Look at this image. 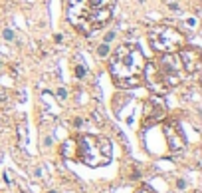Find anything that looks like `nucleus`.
I'll return each mask as SVG.
<instances>
[{
	"mask_svg": "<svg viewBox=\"0 0 202 193\" xmlns=\"http://www.w3.org/2000/svg\"><path fill=\"white\" fill-rule=\"evenodd\" d=\"M115 32H107V34H105V38H103V42H105V44H111V42L113 40H115Z\"/></svg>",
	"mask_w": 202,
	"mask_h": 193,
	"instance_id": "nucleus-12",
	"label": "nucleus"
},
{
	"mask_svg": "<svg viewBox=\"0 0 202 193\" xmlns=\"http://www.w3.org/2000/svg\"><path fill=\"white\" fill-rule=\"evenodd\" d=\"M168 8L171 10H178V4L176 2H168Z\"/></svg>",
	"mask_w": 202,
	"mask_h": 193,
	"instance_id": "nucleus-20",
	"label": "nucleus"
},
{
	"mask_svg": "<svg viewBox=\"0 0 202 193\" xmlns=\"http://www.w3.org/2000/svg\"><path fill=\"white\" fill-rule=\"evenodd\" d=\"M115 0H69L68 18L83 34L105 26L111 20Z\"/></svg>",
	"mask_w": 202,
	"mask_h": 193,
	"instance_id": "nucleus-2",
	"label": "nucleus"
},
{
	"mask_svg": "<svg viewBox=\"0 0 202 193\" xmlns=\"http://www.w3.org/2000/svg\"><path fill=\"white\" fill-rule=\"evenodd\" d=\"M165 136H167L168 149H171L172 153L182 151V149H184V137H182L181 130L176 127V124H168V126H165Z\"/></svg>",
	"mask_w": 202,
	"mask_h": 193,
	"instance_id": "nucleus-8",
	"label": "nucleus"
},
{
	"mask_svg": "<svg viewBox=\"0 0 202 193\" xmlns=\"http://www.w3.org/2000/svg\"><path fill=\"white\" fill-rule=\"evenodd\" d=\"M145 54L137 44H121L113 52L109 74L117 88H137L145 82Z\"/></svg>",
	"mask_w": 202,
	"mask_h": 193,
	"instance_id": "nucleus-1",
	"label": "nucleus"
},
{
	"mask_svg": "<svg viewBox=\"0 0 202 193\" xmlns=\"http://www.w3.org/2000/svg\"><path fill=\"white\" fill-rule=\"evenodd\" d=\"M73 74H75V78H78V80L85 78V66H83V64H78V66L73 68Z\"/></svg>",
	"mask_w": 202,
	"mask_h": 193,
	"instance_id": "nucleus-10",
	"label": "nucleus"
},
{
	"mask_svg": "<svg viewBox=\"0 0 202 193\" xmlns=\"http://www.w3.org/2000/svg\"><path fill=\"white\" fill-rule=\"evenodd\" d=\"M50 146H52V137L50 136H46V137L42 136V147H50Z\"/></svg>",
	"mask_w": 202,
	"mask_h": 193,
	"instance_id": "nucleus-13",
	"label": "nucleus"
},
{
	"mask_svg": "<svg viewBox=\"0 0 202 193\" xmlns=\"http://www.w3.org/2000/svg\"><path fill=\"white\" fill-rule=\"evenodd\" d=\"M56 96H58L59 100H65V96H68V92H65V88H59L58 92H56Z\"/></svg>",
	"mask_w": 202,
	"mask_h": 193,
	"instance_id": "nucleus-14",
	"label": "nucleus"
},
{
	"mask_svg": "<svg viewBox=\"0 0 202 193\" xmlns=\"http://www.w3.org/2000/svg\"><path fill=\"white\" fill-rule=\"evenodd\" d=\"M151 66H155L153 72L147 70L145 66V82H149V88L157 94H165L172 86L181 84L184 78V70L181 62L172 54H161V60H157Z\"/></svg>",
	"mask_w": 202,
	"mask_h": 193,
	"instance_id": "nucleus-3",
	"label": "nucleus"
},
{
	"mask_svg": "<svg viewBox=\"0 0 202 193\" xmlns=\"http://www.w3.org/2000/svg\"><path fill=\"white\" fill-rule=\"evenodd\" d=\"M167 116V106L162 98L159 96H153L145 101V110H143V126H151V124H157V121H161L162 117Z\"/></svg>",
	"mask_w": 202,
	"mask_h": 193,
	"instance_id": "nucleus-6",
	"label": "nucleus"
},
{
	"mask_svg": "<svg viewBox=\"0 0 202 193\" xmlns=\"http://www.w3.org/2000/svg\"><path fill=\"white\" fill-rule=\"evenodd\" d=\"M48 193H58V191H54V189H52V191H48Z\"/></svg>",
	"mask_w": 202,
	"mask_h": 193,
	"instance_id": "nucleus-21",
	"label": "nucleus"
},
{
	"mask_svg": "<svg viewBox=\"0 0 202 193\" xmlns=\"http://www.w3.org/2000/svg\"><path fill=\"white\" fill-rule=\"evenodd\" d=\"M137 193H155V191H153L149 185H143V187H141V189H139Z\"/></svg>",
	"mask_w": 202,
	"mask_h": 193,
	"instance_id": "nucleus-15",
	"label": "nucleus"
},
{
	"mask_svg": "<svg viewBox=\"0 0 202 193\" xmlns=\"http://www.w3.org/2000/svg\"><path fill=\"white\" fill-rule=\"evenodd\" d=\"M178 56H181V64H182L184 74H194V72L200 70V66H202V52H200V48H196V46H182L181 50H178Z\"/></svg>",
	"mask_w": 202,
	"mask_h": 193,
	"instance_id": "nucleus-7",
	"label": "nucleus"
},
{
	"mask_svg": "<svg viewBox=\"0 0 202 193\" xmlns=\"http://www.w3.org/2000/svg\"><path fill=\"white\" fill-rule=\"evenodd\" d=\"M75 159L89 167H101L111 161V141L101 136H79L75 137Z\"/></svg>",
	"mask_w": 202,
	"mask_h": 193,
	"instance_id": "nucleus-4",
	"label": "nucleus"
},
{
	"mask_svg": "<svg viewBox=\"0 0 202 193\" xmlns=\"http://www.w3.org/2000/svg\"><path fill=\"white\" fill-rule=\"evenodd\" d=\"M54 42H58V44H59V42H63V34H56V36H54Z\"/></svg>",
	"mask_w": 202,
	"mask_h": 193,
	"instance_id": "nucleus-18",
	"label": "nucleus"
},
{
	"mask_svg": "<svg viewBox=\"0 0 202 193\" xmlns=\"http://www.w3.org/2000/svg\"><path fill=\"white\" fill-rule=\"evenodd\" d=\"M2 36H4V40H6V42H14V38H16V34H14V32L10 30V28L4 30V32H2Z\"/></svg>",
	"mask_w": 202,
	"mask_h": 193,
	"instance_id": "nucleus-11",
	"label": "nucleus"
},
{
	"mask_svg": "<svg viewBox=\"0 0 202 193\" xmlns=\"http://www.w3.org/2000/svg\"><path fill=\"white\" fill-rule=\"evenodd\" d=\"M83 126V120L81 117H73V127H81Z\"/></svg>",
	"mask_w": 202,
	"mask_h": 193,
	"instance_id": "nucleus-16",
	"label": "nucleus"
},
{
	"mask_svg": "<svg viewBox=\"0 0 202 193\" xmlns=\"http://www.w3.org/2000/svg\"><path fill=\"white\" fill-rule=\"evenodd\" d=\"M109 54H111V46H109V44L103 42V44L97 46V56H99V58H107Z\"/></svg>",
	"mask_w": 202,
	"mask_h": 193,
	"instance_id": "nucleus-9",
	"label": "nucleus"
},
{
	"mask_svg": "<svg viewBox=\"0 0 202 193\" xmlns=\"http://www.w3.org/2000/svg\"><path fill=\"white\" fill-rule=\"evenodd\" d=\"M176 187H178V189L182 191L184 187H186V181H184V179H178V181H176Z\"/></svg>",
	"mask_w": 202,
	"mask_h": 193,
	"instance_id": "nucleus-17",
	"label": "nucleus"
},
{
	"mask_svg": "<svg viewBox=\"0 0 202 193\" xmlns=\"http://www.w3.org/2000/svg\"><path fill=\"white\" fill-rule=\"evenodd\" d=\"M149 40L153 50L159 54H176L182 46H186V36L172 26H155L149 34Z\"/></svg>",
	"mask_w": 202,
	"mask_h": 193,
	"instance_id": "nucleus-5",
	"label": "nucleus"
},
{
	"mask_svg": "<svg viewBox=\"0 0 202 193\" xmlns=\"http://www.w3.org/2000/svg\"><path fill=\"white\" fill-rule=\"evenodd\" d=\"M186 24L190 26V28H194V26H196V18H188V20H186Z\"/></svg>",
	"mask_w": 202,
	"mask_h": 193,
	"instance_id": "nucleus-19",
	"label": "nucleus"
}]
</instances>
